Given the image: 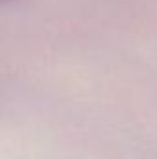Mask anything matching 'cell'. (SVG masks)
Returning <instances> with one entry per match:
<instances>
[{"instance_id": "6da1fadb", "label": "cell", "mask_w": 157, "mask_h": 159, "mask_svg": "<svg viewBox=\"0 0 157 159\" xmlns=\"http://www.w3.org/2000/svg\"><path fill=\"white\" fill-rule=\"evenodd\" d=\"M0 2H2V0H0Z\"/></svg>"}]
</instances>
